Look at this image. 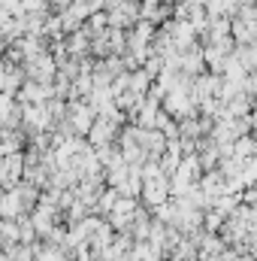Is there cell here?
Returning a JSON list of instances; mask_svg holds the SVG:
<instances>
[{"instance_id": "4", "label": "cell", "mask_w": 257, "mask_h": 261, "mask_svg": "<svg viewBox=\"0 0 257 261\" xmlns=\"http://www.w3.org/2000/svg\"><path fill=\"white\" fill-rule=\"evenodd\" d=\"M52 97H55V85H43V82H24V88L18 91V103H30V107L49 103Z\"/></svg>"}, {"instance_id": "8", "label": "cell", "mask_w": 257, "mask_h": 261, "mask_svg": "<svg viewBox=\"0 0 257 261\" xmlns=\"http://www.w3.org/2000/svg\"><path fill=\"white\" fill-rule=\"evenodd\" d=\"M151 85H154V79H151L145 70H136V73L130 76V91L139 94V97H145V91H151Z\"/></svg>"}, {"instance_id": "7", "label": "cell", "mask_w": 257, "mask_h": 261, "mask_svg": "<svg viewBox=\"0 0 257 261\" xmlns=\"http://www.w3.org/2000/svg\"><path fill=\"white\" fill-rule=\"evenodd\" d=\"M233 155H236L239 161H251V158H257V134L239 137V140L233 143Z\"/></svg>"}, {"instance_id": "6", "label": "cell", "mask_w": 257, "mask_h": 261, "mask_svg": "<svg viewBox=\"0 0 257 261\" xmlns=\"http://www.w3.org/2000/svg\"><path fill=\"white\" fill-rule=\"evenodd\" d=\"M251 107H254V97H251L248 91H239V94L227 103V113H230L233 119H245V116H251V113H254Z\"/></svg>"}, {"instance_id": "1", "label": "cell", "mask_w": 257, "mask_h": 261, "mask_svg": "<svg viewBox=\"0 0 257 261\" xmlns=\"http://www.w3.org/2000/svg\"><path fill=\"white\" fill-rule=\"evenodd\" d=\"M24 76H27V82L55 85V79H58V61H55V55L46 52V55H40L37 61H27V64H24Z\"/></svg>"}, {"instance_id": "3", "label": "cell", "mask_w": 257, "mask_h": 261, "mask_svg": "<svg viewBox=\"0 0 257 261\" xmlns=\"http://www.w3.org/2000/svg\"><path fill=\"white\" fill-rule=\"evenodd\" d=\"M115 140H118V125H115L112 119H106V116H97L94 128L88 134V143H91L94 149H103V146H112Z\"/></svg>"}, {"instance_id": "5", "label": "cell", "mask_w": 257, "mask_h": 261, "mask_svg": "<svg viewBox=\"0 0 257 261\" xmlns=\"http://www.w3.org/2000/svg\"><path fill=\"white\" fill-rule=\"evenodd\" d=\"M203 67H206V55H203L200 46H194V49H188V52H182V73H185V76H197Z\"/></svg>"}, {"instance_id": "2", "label": "cell", "mask_w": 257, "mask_h": 261, "mask_svg": "<svg viewBox=\"0 0 257 261\" xmlns=\"http://www.w3.org/2000/svg\"><path fill=\"white\" fill-rule=\"evenodd\" d=\"M67 122L73 125L76 137H85V134H91V128H94V122H97V113L91 110V103H88V100H70Z\"/></svg>"}]
</instances>
